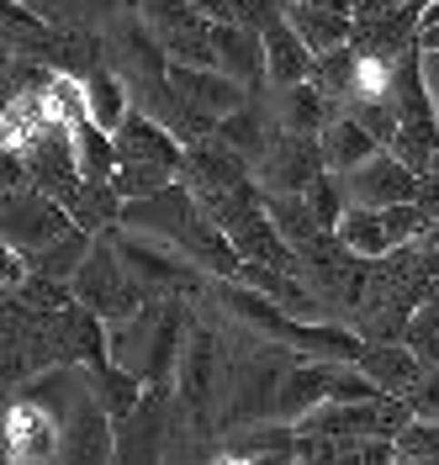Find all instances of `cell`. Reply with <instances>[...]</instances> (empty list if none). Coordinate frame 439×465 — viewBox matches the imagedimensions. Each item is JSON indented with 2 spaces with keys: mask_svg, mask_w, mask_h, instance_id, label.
I'll use <instances>...</instances> for the list:
<instances>
[{
  "mask_svg": "<svg viewBox=\"0 0 439 465\" xmlns=\"http://www.w3.org/2000/svg\"><path fill=\"white\" fill-rule=\"evenodd\" d=\"M217 296H223V312H234L238 322L260 328V333L281 339V344H292L307 360H360V349H365L360 328H344V322H334V318H302V312L270 302L264 291L244 286V281H228Z\"/></svg>",
  "mask_w": 439,
  "mask_h": 465,
  "instance_id": "1",
  "label": "cell"
},
{
  "mask_svg": "<svg viewBox=\"0 0 439 465\" xmlns=\"http://www.w3.org/2000/svg\"><path fill=\"white\" fill-rule=\"evenodd\" d=\"M228 381H234V354H223L217 328L191 322L185 349H180V371H175V402H180L185 429H196L206 439L223 423L217 407H228Z\"/></svg>",
  "mask_w": 439,
  "mask_h": 465,
  "instance_id": "2",
  "label": "cell"
},
{
  "mask_svg": "<svg viewBox=\"0 0 439 465\" xmlns=\"http://www.w3.org/2000/svg\"><path fill=\"white\" fill-rule=\"evenodd\" d=\"M302 360L292 344L270 339L264 333L260 344H249L244 354H234V381H228V407H223V434L228 429H244V423H260V418H275V397L292 376V365Z\"/></svg>",
  "mask_w": 439,
  "mask_h": 465,
  "instance_id": "3",
  "label": "cell"
},
{
  "mask_svg": "<svg viewBox=\"0 0 439 465\" xmlns=\"http://www.w3.org/2000/svg\"><path fill=\"white\" fill-rule=\"evenodd\" d=\"M75 296L85 302L90 312H101L106 322H117V318H127V312H138L154 291L127 270V260H122V249H117V238H101L95 232V243H90V254H85V264L75 270Z\"/></svg>",
  "mask_w": 439,
  "mask_h": 465,
  "instance_id": "4",
  "label": "cell"
},
{
  "mask_svg": "<svg viewBox=\"0 0 439 465\" xmlns=\"http://www.w3.org/2000/svg\"><path fill=\"white\" fill-rule=\"evenodd\" d=\"M112 238H117L122 260H127V270L144 281L154 296H196L202 291V264L191 260L185 249H175L170 238H154V232L144 228H112Z\"/></svg>",
  "mask_w": 439,
  "mask_h": 465,
  "instance_id": "5",
  "label": "cell"
},
{
  "mask_svg": "<svg viewBox=\"0 0 439 465\" xmlns=\"http://www.w3.org/2000/svg\"><path fill=\"white\" fill-rule=\"evenodd\" d=\"M5 455L11 460H64V412L54 402H37V397H11Z\"/></svg>",
  "mask_w": 439,
  "mask_h": 465,
  "instance_id": "6",
  "label": "cell"
},
{
  "mask_svg": "<svg viewBox=\"0 0 439 465\" xmlns=\"http://www.w3.org/2000/svg\"><path fill=\"white\" fill-rule=\"evenodd\" d=\"M75 228V212L64 202H54L48 191H11L5 196V243L11 249H22V254H37V249H48L54 238Z\"/></svg>",
  "mask_w": 439,
  "mask_h": 465,
  "instance_id": "7",
  "label": "cell"
},
{
  "mask_svg": "<svg viewBox=\"0 0 439 465\" xmlns=\"http://www.w3.org/2000/svg\"><path fill=\"white\" fill-rule=\"evenodd\" d=\"M323 170H328V153H323L318 133H286V127H275L264 159L254 164L264 191H307Z\"/></svg>",
  "mask_w": 439,
  "mask_h": 465,
  "instance_id": "8",
  "label": "cell"
},
{
  "mask_svg": "<svg viewBox=\"0 0 439 465\" xmlns=\"http://www.w3.org/2000/svg\"><path fill=\"white\" fill-rule=\"evenodd\" d=\"M418 180H424V174L413 170L403 153L376 148L360 170L344 174V191H350V202H360V206H397V202H413V196H418Z\"/></svg>",
  "mask_w": 439,
  "mask_h": 465,
  "instance_id": "9",
  "label": "cell"
},
{
  "mask_svg": "<svg viewBox=\"0 0 439 465\" xmlns=\"http://www.w3.org/2000/svg\"><path fill=\"white\" fill-rule=\"evenodd\" d=\"M170 80H175V90L206 116V122H223L228 112H238V106L254 95L238 74L217 69V64H180V58H170Z\"/></svg>",
  "mask_w": 439,
  "mask_h": 465,
  "instance_id": "10",
  "label": "cell"
},
{
  "mask_svg": "<svg viewBox=\"0 0 439 465\" xmlns=\"http://www.w3.org/2000/svg\"><path fill=\"white\" fill-rule=\"evenodd\" d=\"M175 386H148V397L127 418H117V460H159L165 455V418Z\"/></svg>",
  "mask_w": 439,
  "mask_h": 465,
  "instance_id": "11",
  "label": "cell"
},
{
  "mask_svg": "<svg viewBox=\"0 0 439 465\" xmlns=\"http://www.w3.org/2000/svg\"><path fill=\"white\" fill-rule=\"evenodd\" d=\"M223 460H296V423L286 418H260V423H244L228 429L217 444Z\"/></svg>",
  "mask_w": 439,
  "mask_h": 465,
  "instance_id": "12",
  "label": "cell"
},
{
  "mask_svg": "<svg viewBox=\"0 0 439 465\" xmlns=\"http://www.w3.org/2000/svg\"><path fill=\"white\" fill-rule=\"evenodd\" d=\"M264 58H270V85H302V80H313V64L318 54L307 48V37L292 27V16L281 11L275 22H264Z\"/></svg>",
  "mask_w": 439,
  "mask_h": 465,
  "instance_id": "13",
  "label": "cell"
},
{
  "mask_svg": "<svg viewBox=\"0 0 439 465\" xmlns=\"http://www.w3.org/2000/svg\"><path fill=\"white\" fill-rule=\"evenodd\" d=\"M217 58L223 69L238 74L249 90L270 85V58H264V32L260 27H244V22H217Z\"/></svg>",
  "mask_w": 439,
  "mask_h": 465,
  "instance_id": "14",
  "label": "cell"
},
{
  "mask_svg": "<svg viewBox=\"0 0 439 465\" xmlns=\"http://www.w3.org/2000/svg\"><path fill=\"white\" fill-rule=\"evenodd\" d=\"M334 365L339 360H296L292 376H286V386H281V397H275V418H286V423H296V418H307L318 402H328V391H334Z\"/></svg>",
  "mask_w": 439,
  "mask_h": 465,
  "instance_id": "15",
  "label": "cell"
},
{
  "mask_svg": "<svg viewBox=\"0 0 439 465\" xmlns=\"http://www.w3.org/2000/svg\"><path fill=\"white\" fill-rule=\"evenodd\" d=\"M360 54H408L413 43H418V16H413L408 5H392V11H381V16H354V37H350Z\"/></svg>",
  "mask_w": 439,
  "mask_h": 465,
  "instance_id": "16",
  "label": "cell"
},
{
  "mask_svg": "<svg viewBox=\"0 0 439 465\" xmlns=\"http://www.w3.org/2000/svg\"><path fill=\"white\" fill-rule=\"evenodd\" d=\"M334 106L339 101H328L313 80H302V85H281V101H275V127H286V133H318L334 122Z\"/></svg>",
  "mask_w": 439,
  "mask_h": 465,
  "instance_id": "17",
  "label": "cell"
},
{
  "mask_svg": "<svg viewBox=\"0 0 439 465\" xmlns=\"http://www.w3.org/2000/svg\"><path fill=\"white\" fill-rule=\"evenodd\" d=\"M381 148V138L360 122V116H334L328 127H323V153H328V170H339V174H350V170H360L371 153Z\"/></svg>",
  "mask_w": 439,
  "mask_h": 465,
  "instance_id": "18",
  "label": "cell"
},
{
  "mask_svg": "<svg viewBox=\"0 0 439 465\" xmlns=\"http://www.w3.org/2000/svg\"><path fill=\"white\" fill-rule=\"evenodd\" d=\"M286 16L292 27L307 37L313 54H334L354 37V16H339V11H323L318 0H286Z\"/></svg>",
  "mask_w": 439,
  "mask_h": 465,
  "instance_id": "19",
  "label": "cell"
},
{
  "mask_svg": "<svg viewBox=\"0 0 439 465\" xmlns=\"http://www.w3.org/2000/svg\"><path fill=\"white\" fill-rule=\"evenodd\" d=\"M264 212L275 217V228H281V238L292 243V249H302V243H318L323 232V217L313 212V202H307V191H264Z\"/></svg>",
  "mask_w": 439,
  "mask_h": 465,
  "instance_id": "20",
  "label": "cell"
},
{
  "mask_svg": "<svg viewBox=\"0 0 439 465\" xmlns=\"http://www.w3.org/2000/svg\"><path fill=\"white\" fill-rule=\"evenodd\" d=\"M85 112H90V122H101L106 133H117L122 116L133 112V85H127L122 74H112V69L85 74Z\"/></svg>",
  "mask_w": 439,
  "mask_h": 465,
  "instance_id": "21",
  "label": "cell"
},
{
  "mask_svg": "<svg viewBox=\"0 0 439 465\" xmlns=\"http://www.w3.org/2000/svg\"><path fill=\"white\" fill-rule=\"evenodd\" d=\"M85 381H90V391L101 397V407L112 412V418H127L133 407L148 397V381L138 376V371H127V365H101V371H85Z\"/></svg>",
  "mask_w": 439,
  "mask_h": 465,
  "instance_id": "22",
  "label": "cell"
},
{
  "mask_svg": "<svg viewBox=\"0 0 439 465\" xmlns=\"http://www.w3.org/2000/svg\"><path fill=\"white\" fill-rule=\"evenodd\" d=\"M339 238L350 243L360 260H381V254L397 249V243H392V228H386V217H381V206H360V202H350L344 223H339Z\"/></svg>",
  "mask_w": 439,
  "mask_h": 465,
  "instance_id": "23",
  "label": "cell"
},
{
  "mask_svg": "<svg viewBox=\"0 0 439 465\" xmlns=\"http://www.w3.org/2000/svg\"><path fill=\"white\" fill-rule=\"evenodd\" d=\"M217 138H223V143H234L238 153L249 159V164H260L264 148H270V133H264V112H260V101L249 95V101H244L238 112L223 116V122H217Z\"/></svg>",
  "mask_w": 439,
  "mask_h": 465,
  "instance_id": "24",
  "label": "cell"
},
{
  "mask_svg": "<svg viewBox=\"0 0 439 465\" xmlns=\"http://www.w3.org/2000/svg\"><path fill=\"white\" fill-rule=\"evenodd\" d=\"M354 74H360V48H354V43L334 48V54H318V64H313V85H318L328 101H339V106L354 101Z\"/></svg>",
  "mask_w": 439,
  "mask_h": 465,
  "instance_id": "25",
  "label": "cell"
},
{
  "mask_svg": "<svg viewBox=\"0 0 439 465\" xmlns=\"http://www.w3.org/2000/svg\"><path fill=\"white\" fill-rule=\"evenodd\" d=\"M175 180V170L170 164H144V159H122L117 164V185L122 191V202H138V196H154V191H165Z\"/></svg>",
  "mask_w": 439,
  "mask_h": 465,
  "instance_id": "26",
  "label": "cell"
},
{
  "mask_svg": "<svg viewBox=\"0 0 439 465\" xmlns=\"http://www.w3.org/2000/svg\"><path fill=\"white\" fill-rule=\"evenodd\" d=\"M32 11H43L54 27H80V22H90V16H101L112 0H27Z\"/></svg>",
  "mask_w": 439,
  "mask_h": 465,
  "instance_id": "27",
  "label": "cell"
},
{
  "mask_svg": "<svg viewBox=\"0 0 439 465\" xmlns=\"http://www.w3.org/2000/svg\"><path fill=\"white\" fill-rule=\"evenodd\" d=\"M397 450L403 460H439V418H413L397 434Z\"/></svg>",
  "mask_w": 439,
  "mask_h": 465,
  "instance_id": "28",
  "label": "cell"
},
{
  "mask_svg": "<svg viewBox=\"0 0 439 465\" xmlns=\"http://www.w3.org/2000/svg\"><path fill=\"white\" fill-rule=\"evenodd\" d=\"M408 402H413V412H418V418H439V365L408 391Z\"/></svg>",
  "mask_w": 439,
  "mask_h": 465,
  "instance_id": "29",
  "label": "cell"
},
{
  "mask_svg": "<svg viewBox=\"0 0 439 465\" xmlns=\"http://www.w3.org/2000/svg\"><path fill=\"white\" fill-rule=\"evenodd\" d=\"M413 202L424 206L429 223H439V174H424V180H418V196H413Z\"/></svg>",
  "mask_w": 439,
  "mask_h": 465,
  "instance_id": "30",
  "label": "cell"
},
{
  "mask_svg": "<svg viewBox=\"0 0 439 465\" xmlns=\"http://www.w3.org/2000/svg\"><path fill=\"white\" fill-rule=\"evenodd\" d=\"M418 58H424V85H429V101H434V112H439V48H418Z\"/></svg>",
  "mask_w": 439,
  "mask_h": 465,
  "instance_id": "31",
  "label": "cell"
},
{
  "mask_svg": "<svg viewBox=\"0 0 439 465\" xmlns=\"http://www.w3.org/2000/svg\"><path fill=\"white\" fill-rule=\"evenodd\" d=\"M323 11H339V16H354V0H318Z\"/></svg>",
  "mask_w": 439,
  "mask_h": 465,
  "instance_id": "32",
  "label": "cell"
},
{
  "mask_svg": "<svg viewBox=\"0 0 439 465\" xmlns=\"http://www.w3.org/2000/svg\"><path fill=\"white\" fill-rule=\"evenodd\" d=\"M429 174H439V148H434V164H429Z\"/></svg>",
  "mask_w": 439,
  "mask_h": 465,
  "instance_id": "33",
  "label": "cell"
}]
</instances>
